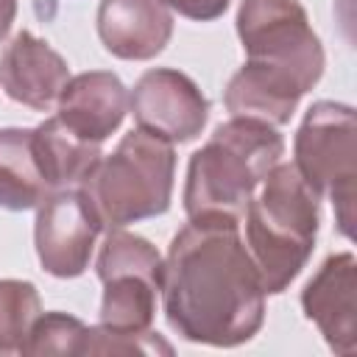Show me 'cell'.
I'll return each instance as SVG.
<instances>
[{"instance_id": "obj_10", "label": "cell", "mask_w": 357, "mask_h": 357, "mask_svg": "<svg viewBox=\"0 0 357 357\" xmlns=\"http://www.w3.org/2000/svg\"><path fill=\"white\" fill-rule=\"evenodd\" d=\"M301 310L335 354L357 351V259L351 251L329 254L301 290Z\"/></svg>"}, {"instance_id": "obj_5", "label": "cell", "mask_w": 357, "mask_h": 357, "mask_svg": "<svg viewBox=\"0 0 357 357\" xmlns=\"http://www.w3.org/2000/svg\"><path fill=\"white\" fill-rule=\"evenodd\" d=\"M293 165L318 198L335 206V223L343 237L354 226L357 178V117L349 103L318 100L304 112L293 139Z\"/></svg>"}, {"instance_id": "obj_15", "label": "cell", "mask_w": 357, "mask_h": 357, "mask_svg": "<svg viewBox=\"0 0 357 357\" xmlns=\"http://www.w3.org/2000/svg\"><path fill=\"white\" fill-rule=\"evenodd\" d=\"M33 151L50 192L78 187L84 176L95 167V162L103 156L100 145L75 137L56 114L33 128Z\"/></svg>"}, {"instance_id": "obj_1", "label": "cell", "mask_w": 357, "mask_h": 357, "mask_svg": "<svg viewBox=\"0 0 357 357\" xmlns=\"http://www.w3.org/2000/svg\"><path fill=\"white\" fill-rule=\"evenodd\" d=\"M167 326L201 346L234 349L265 324V287L229 215H195L173 234L162 265Z\"/></svg>"}, {"instance_id": "obj_16", "label": "cell", "mask_w": 357, "mask_h": 357, "mask_svg": "<svg viewBox=\"0 0 357 357\" xmlns=\"http://www.w3.org/2000/svg\"><path fill=\"white\" fill-rule=\"evenodd\" d=\"M47 192L33 151V128H0V206L8 212L36 209Z\"/></svg>"}, {"instance_id": "obj_12", "label": "cell", "mask_w": 357, "mask_h": 357, "mask_svg": "<svg viewBox=\"0 0 357 357\" xmlns=\"http://www.w3.org/2000/svg\"><path fill=\"white\" fill-rule=\"evenodd\" d=\"M95 25L103 47L123 61L156 59L173 36V17L159 0H100Z\"/></svg>"}, {"instance_id": "obj_11", "label": "cell", "mask_w": 357, "mask_h": 357, "mask_svg": "<svg viewBox=\"0 0 357 357\" xmlns=\"http://www.w3.org/2000/svg\"><path fill=\"white\" fill-rule=\"evenodd\" d=\"M70 81V67L59 50L31 31H20L0 53V86L14 100L33 112H47L59 103Z\"/></svg>"}, {"instance_id": "obj_9", "label": "cell", "mask_w": 357, "mask_h": 357, "mask_svg": "<svg viewBox=\"0 0 357 357\" xmlns=\"http://www.w3.org/2000/svg\"><path fill=\"white\" fill-rule=\"evenodd\" d=\"M128 112L137 128L181 145L201 137L209 120V100L187 73L153 67L137 78L128 95Z\"/></svg>"}, {"instance_id": "obj_4", "label": "cell", "mask_w": 357, "mask_h": 357, "mask_svg": "<svg viewBox=\"0 0 357 357\" xmlns=\"http://www.w3.org/2000/svg\"><path fill=\"white\" fill-rule=\"evenodd\" d=\"M176 178L173 142L131 128L112 153L100 156L78 184L100 229H126L170 209Z\"/></svg>"}, {"instance_id": "obj_20", "label": "cell", "mask_w": 357, "mask_h": 357, "mask_svg": "<svg viewBox=\"0 0 357 357\" xmlns=\"http://www.w3.org/2000/svg\"><path fill=\"white\" fill-rule=\"evenodd\" d=\"M162 6L173 8L176 14L187 17V20H195V22H212L218 17L226 14L229 3L231 0H159Z\"/></svg>"}, {"instance_id": "obj_18", "label": "cell", "mask_w": 357, "mask_h": 357, "mask_svg": "<svg viewBox=\"0 0 357 357\" xmlns=\"http://www.w3.org/2000/svg\"><path fill=\"white\" fill-rule=\"evenodd\" d=\"M86 332H89V326L75 315H67L59 310L42 312L31 326V335L25 340L22 354L25 357H47V354L75 357V354H84Z\"/></svg>"}, {"instance_id": "obj_2", "label": "cell", "mask_w": 357, "mask_h": 357, "mask_svg": "<svg viewBox=\"0 0 357 357\" xmlns=\"http://www.w3.org/2000/svg\"><path fill=\"white\" fill-rule=\"evenodd\" d=\"M245 248L259 271L265 296H276L304 271L312 257L321 198L293 162L273 165L245 204Z\"/></svg>"}, {"instance_id": "obj_3", "label": "cell", "mask_w": 357, "mask_h": 357, "mask_svg": "<svg viewBox=\"0 0 357 357\" xmlns=\"http://www.w3.org/2000/svg\"><path fill=\"white\" fill-rule=\"evenodd\" d=\"M284 156L276 126L254 117H231L190 156L184 181V212L243 218L248 198L265 173Z\"/></svg>"}, {"instance_id": "obj_21", "label": "cell", "mask_w": 357, "mask_h": 357, "mask_svg": "<svg viewBox=\"0 0 357 357\" xmlns=\"http://www.w3.org/2000/svg\"><path fill=\"white\" fill-rule=\"evenodd\" d=\"M17 17V0H0V42L8 36Z\"/></svg>"}, {"instance_id": "obj_6", "label": "cell", "mask_w": 357, "mask_h": 357, "mask_svg": "<svg viewBox=\"0 0 357 357\" xmlns=\"http://www.w3.org/2000/svg\"><path fill=\"white\" fill-rule=\"evenodd\" d=\"M237 36L245 61L293 78L304 95L324 75V45L298 0H240Z\"/></svg>"}, {"instance_id": "obj_13", "label": "cell", "mask_w": 357, "mask_h": 357, "mask_svg": "<svg viewBox=\"0 0 357 357\" xmlns=\"http://www.w3.org/2000/svg\"><path fill=\"white\" fill-rule=\"evenodd\" d=\"M56 109V117L75 137L100 145L120 128L128 112V89L109 70L78 73L61 89Z\"/></svg>"}, {"instance_id": "obj_19", "label": "cell", "mask_w": 357, "mask_h": 357, "mask_svg": "<svg viewBox=\"0 0 357 357\" xmlns=\"http://www.w3.org/2000/svg\"><path fill=\"white\" fill-rule=\"evenodd\" d=\"M84 354H173V346L153 329L139 335H123L103 326H89Z\"/></svg>"}, {"instance_id": "obj_7", "label": "cell", "mask_w": 357, "mask_h": 357, "mask_svg": "<svg viewBox=\"0 0 357 357\" xmlns=\"http://www.w3.org/2000/svg\"><path fill=\"white\" fill-rule=\"evenodd\" d=\"M162 254L134 231L109 229L95 259V273L103 282L98 326L123 335L148 332L162 287Z\"/></svg>"}, {"instance_id": "obj_17", "label": "cell", "mask_w": 357, "mask_h": 357, "mask_svg": "<svg viewBox=\"0 0 357 357\" xmlns=\"http://www.w3.org/2000/svg\"><path fill=\"white\" fill-rule=\"evenodd\" d=\"M42 315V298L33 282L0 279V357L22 354L33 321Z\"/></svg>"}, {"instance_id": "obj_14", "label": "cell", "mask_w": 357, "mask_h": 357, "mask_svg": "<svg viewBox=\"0 0 357 357\" xmlns=\"http://www.w3.org/2000/svg\"><path fill=\"white\" fill-rule=\"evenodd\" d=\"M301 98L304 89L293 78L251 61H243L223 92V103L231 117H254L271 126L290 123Z\"/></svg>"}, {"instance_id": "obj_8", "label": "cell", "mask_w": 357, "mask_h": 357, "mask_svg": "<svg viewBox=\"0 0 357 357\" xmlns=\"http://www.w3.org/2000/svg\"><path fill=\"white\" fill-rule=\"evenodd\" d=\"M100 223L78 187L53 190L36 206L33 245L42 271L56 279H75L89 268Z\"/></svg>"}]
</instances>
